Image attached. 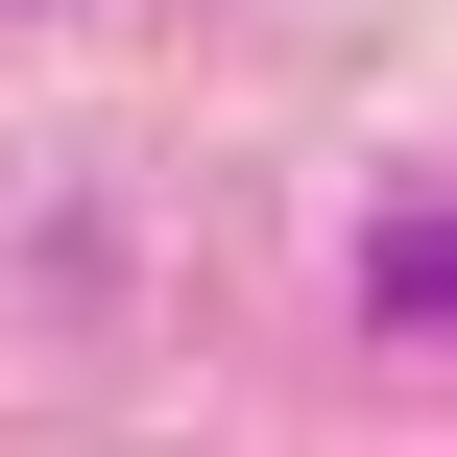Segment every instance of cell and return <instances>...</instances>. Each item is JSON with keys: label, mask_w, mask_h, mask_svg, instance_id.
Wrapping results in <instances>:
<instances>
[{"label": "cell", "mask_w": 457, "mask_h": 457, "mask_svg": "<svg viewBox=\"0 0 457 457\" xmlns=\"http://www.w3.org/2000/svg\"><path fill=\"white\" fill-rule=\"evenodd\" d=\"M361 313H386V337H434V313H457V241H434V193H386V241H361Z\"/></svg>", "instance_id": "6da1fadb"}]
</instances>
